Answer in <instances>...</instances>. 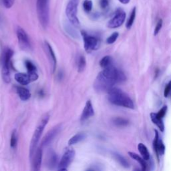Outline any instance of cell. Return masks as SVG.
<instances>
[{"mask_svg": "<svg viewBox=\"0 0 171 171\" xmlns=\"http://www.w3.org/2000/svg\"><path fill=\"white\" fill-rule=\"evenodd\" d=\"M127 80L124 73L113 64L104 68L96 78L94 82V88L98 93L108 92L117 83H121Z\"/></svg>", "mask_w": 171, "mask_h": 171, "instance_id": "cell-1", "label": "cell"}, {"mask_svg": "<svg viewBox=\"0 0 171 171\" xmlns=\"http://www.w3.org/2000/svg\"><path fill=\"white\" fill-rule=\"evenodd\" d=\"M107 93L108 99L110 103L119 106L134 109V105L132 100L122 90L113 87Z\"/></svg>", "mask_w": 171, "mask_h": 171, "instance_id": "cell-2", "label": "cell"}, {"mask_svg": "<svg viewBox=\"0 0 171 171\" xmlns=\"http://www.w3.org/2000/svg\"><path fill=\"white\" fill-rule=\"evenodd\" d=\"M49 116L48 114H44L42 117L41 120H40V122H39L38 125L37 126L36 130H35L34 134L32 136V138L31 143H30V146H29V158L30 159L32 158L35 152H36V150L37 149V146L39 141L40 137H41L44 130L49 121Z\"/></svg>", "mask_w": 171, "mask_h": 171, "instance_id": "cell-3", "label": "cell"}, {"mask_svg": "<svg viewBox=\"0 0 171 171\" xmlns=\"http://www.w3.org/2000/svg\"><path fill=\"white\" fill-rule=\"evenodd\" d=\"M36 10L40 24L46 29L49 22V0H37Z\"/></svg>", "mask_w": 171, "mask_h": 171, "instance_id": "cell-4", "label": "cell"}, {"mask_svg": "<svg viewBox=\"0 0 171 171\" xmlns=\"http://www.w3.org/2000/svg\"><path fill=\"white\" fill-rule=\"evenodd\" d=\"M79 0H70L66 8V16L70 23L76 28L80 26V23L77 17V10Z\"/></svg>", "mask_w": 171, "mask_h": 171, "instance_id": "cell-5", "label": "cell"}, {"mask_svg": "<svg viewBox=\"0 0 171 171\" xmlns=\"http://www.w3.org/2000/svg\"><path fill=\"white\" fill-rule=\"evenodd\" d=\"M82 36L84 42V49L88 53L97 49L99 47V40L94 36H90L85 31H81Z\"/></svg>", "mask_w": 171, "mask_h": 171, "instance_id": "cell-6", "label": "cell"}, {"mask_svg": "<svg viewBox=\"0 0 171 171\" xmlns=\"http://www.w3.org/2000/svg\"><path fill=\"white\" fill-rule=\"evenodd\" d=\"M75 151L72 148H68L66 150L62 159L58 164V170H67L68 166L72 163L75 157Z\"/></svg>", "mask_w": 171, "mask_h": 171, "instance_id": "cell-7", "label": "cell"}, {"mask_svg": "<svg viewBox=\"0 0 171 171\" xmlns=\"http://www.w3.org/2000/svg\"><path fill=\"white\" fill-rule=\"evenodd\" d=\"M17 37L18 39V43L19 47L22 49L27 50L31 48V44L29 39V37L25 30L22 28H18L17 29Z\"/></svg>", "mask_w": 171, "mask_h": 171, "instance_id": "cell-8", "label": "cell"}, {"mask_svg": "<svg viewBox=\"0 0 171 171\" xmlns=\"http://www.w3.org/2000/svg\"><path fill=\"white\" fill-rule=\"evenodd\" d=\"M126 16H127V15H126V13L124 11L121 9L118 10L114 15V16L108 22V27L111 29L120 27L124 22Z\"/></svg>", "mask_w": 171, "mask_h": 171, "instance_id": "cell-9", "label": "cell"}, {"mask_svg": "<svg viewBox=\"0 0 171 171\" xmlns=\"http://www.w3.org/2000/svg\"><path fill=\"white\" fill-rule=\"evenodd\" d=\"M62 130V124H58L57 126H56V127H54L52 130H49L42 140L41 147H47L48 145H49L50 143H51L52 142V140L58 134V133L60 132V130Z\"/></svg>", "mask_w": 171, "mask_h": 171, "instance_id": "cell-10", "label": "cell"}, {"mask_svg": "<svg viewBox=\"0 0 171 171\" xmlns=\"http://www.w3.org/2000/svg\"><path fill=\"white\" fill-rule=\"evenodd\" d=\"M155 137L153 140V149L157 155V159L159 160V156H163L165 153V146L161 139L159 138V134L157 130H154Z\"/></svg>", "mask_w": 171, "mask_h": 171, "instance_id": "cell-11", "label": "cell"}, {"mask_svg": "<svg viewBox=\"0 0 171 171\" xmlns=\"http://www.w3.org/2000/svg\"><path fill=\"white\" fill-rule=\"evenodd\" d=\"M32 170L34 171H38L40 170L42 166V147L38 148L35 152L32 158Z\"/></svg>", "mask_w": 171, "mask_h": 171, "instance_id": "cell-12", "label": "cell"}, {"mask_svg": "<svg viewBox=\"0 0 171 171\" xmlns=\"http://www.w3.org/2000/svg\"><path fill=\"white\" fill-rule=\"evenodd\" d=\"M94 115V110L93 108V106L92 104L91 100H88L86 103L85 107L83 110L81 117H80V121L82 122L86 121L89 118L93 117Z\"/></svg>", "mask_w": 171, "mask_h": 171, "instance_id": "cell-13", "label": "cell"}, {"mask_svg": "<svg viewBox=\"0 0 171 171\" xmlns=\"http://www.w3.org/2000/svg\"><path fill=\"white\" fill-rule=\"evenodd\" d=\"M45 48H46L47 55L48 56V58L50 61V64L52 65V72L54 73L56 70V64H57V60L56 58V55L54 54V50L50 46L48 42H45Z\"/></svg>", "mask_w": 171, "mask_h": 171, "instance_id": "cell-14", "label": "cell"}, {"mask_svg": "<svg viewBox=\"0 0 171 171\" xmlns=\"http://www.w3.org/2000/svg\"><path fill=\"white\" fill-rule=\"evenodd\" d=\"M58 157L53 150H50L48 152L46 158V164L49 169H54L57 166Z\"/></svg>", "mask_w": 171, "mask_h": 171, "instance_id": "cell-15", "label": "cell"}, {"mask_svg": "<svg viewBox=\"0 0 171 171\" xmlns=\"http://www.w3.org/2000/svg\"><path fill=\"white\" fill-rule=\"evenodd\" d=\"M15 79L20 84L23 86H26L31 82V79L29 76V74L23 73H18L15 75Z\"/></svg>", "mask_w": 171, "mask_h": 171, "instance_id": "cell-16", "label": "cell"}, {"mask_svg": "<svg viewBox=\"0 0 171 171\" xmlns=\"http://www.w3.org/2000/svg\"><path fill=\"white\" fill-rule=\"evenodd\" d=\"M16 92L19 96V98L23 100V101H26V100H28L30 97H31V93L29 92V91L27 88L21 86L17 87Z\"/></svg>", "mask_w": 171, "mask_h": 171, "instance_id": "cell-17", "label": "cell"}, {"mask_svg": "<svg viewBox=\"0 0 171 171\" xmlns=\"http://www.w3.org/2000/svg\"><path fill=\"white\" fill-rule=\"evenodd\" d=\"M150 119H151L152 122L157 126V127L159 128V130L161 132H164V124L163 122V119L157 117V114H155L154 112L150 113Z\"/></svg>", "mask_w": 171, "mask_h": 171, "instance_id": "cell-18", "label": "cell"}, {"mask_svg": "<svg viewBox=\"0 0 171 171\" xmlns=\"http://www.w3.org/2000/svg\"><path fill=\"white\" fill-rule=\"evenodd\" d=\"M128 154L132 159L135 160L136 161L138 162L140 164V166H141V168H142V170H147V163H146V160L142 157H140L138 154H136L134 153H132V152H128Z\"/></svg>", "mask_w": 171, "mask_h": 171, "instance_id": "cell-19", "label": "cell"}, {"mask_svg": "<svg viewBox=\"0 0 171 171\" xmlns=\"http://www.w3.org/2000/svg\"><path fill=\"white\" fill-rule=\"evenodd\" d=\"M112 156H113L114 158L117 160V161L120 165L122 166L123 167H124L126 168H128L130 167V164H129L128 162L127 161V159H126L124 157H122L121 154H120L117 153H113Z\"/></svg>", "mask_w": 171, "mask_h": 171, "instance_id": "cell-20", "label": "cell"}, {"mask_svg": "<svg viewBox=\"0 0 171 171\" xmlns=\"http://www.w3.org/2000/svg\"><path fill=\"white\" fill-rule=\"evenodd\" d=\"M138 151L140 152V154H141L142 157L146 160V161L149 160L150 157V153L148 152V150L147 147H146V146L143 143H139L138 144Z\"/></svg>", "mask_w": 171, "mask_h": 171, "instance_id": "cell-21", "label": "cell"}, {"mask_svg": "<svg viewBox=\"0 0 171 171\" xmlns=\"http://www.w3.org/2000/svg\"><path fill=\"white\" fill-rule=\"evenodd\" d=\"M13 55V52L12 49L10 48H8L3 53V58H2V64H6L9 66L10 65V61H11V59Z\"/></svg>", "mask_w": 171, "mask_h": 171, "instance_id": "cell-22", "label": "cell"}, {"mask_svg": "<svg viewBox=\"0 0 171 171\" xmlns=\"http://www.w3.org/2000/svg\"><path fill=\"white\" fill-rule=\"evenodd\" d=\"M2 74L3 81L6 83H9L10 81H11V77H10L9 67L8 65L2 64Z\"/></svg>", "mask_w": 171, "mask_h": 171, "instance_id": "cell-23", "label": "cell"}, {"mask_svg": "<svg viewBox=\"0 0 171 171\" xmlns=\"http://www.w3.org/2000/svg\"><path fill=\"white\" fill-rule=\"evenodd\" d=\"M86 138V135L85 134L83 133H79L76 135H74V137H72L68 141V144L69 145H73L75 144H77L80 142L82 141L83 140H84Z\"/></svg>", "mask_w": 171, "mask_h": 171, "instance_id": "cell-24", "label": "cell"}, {"mask_svg": "<svg viewBox=\"0 0 171 171\" xmlns=\"http://www.w3.org/2000/svg\"><path fill=\"white\" fill-rule=\"evenodd\" d=\"M86 66V58L83 55H80L78 60V71L81 73L84 71V70Z\"/></svg>", "mask_w": 171, "mask_h": 171, "instance_id": "cell-25", "label": "cell"}, {"mask_svg": "<svg viewBox=\"0 0 171 171\" xmlns=\"http://www.w3.org/2000/svg\"><path fill=\"white\" fill-rule=\"evenodd\" d=\"M112 122L115 126L119 127H126V126H128L129 124V121L127 119L121 117H117L114 118Z\"/></svg>", "mask_w": 171, "mask_h": 171, "instance_id": "cell-26", "label": "cell"}, {"mask_svg": "<svg viewBox=\"0 0 171 171\" xmlns=\"http://www.w3.org/2000/svg\"><path fill=\"white\" fill-rule=\"evenodd\" d=\"M112 64V58L110 56H106L103 57L100 61V66L103 69L107 68Z\"/></svg>", "mask_w": 171, "mask_h": 171, "instance_id": "cell-27", "label": "cell"}, {"mask_svg": "<svg viewBox=\"0 0 171 171\" xmlns=\"http://www.w3.org/2000/svg\"><path fill=\"white\" fill-rule=\"evenodd\" d=\"M136 12H137V9H136V8H134L132 10L131 13H130V15L129 18L128 19L127 24H126V27H127V29L131 28V27L132 26L135 18H136Z\"/></svg>", "mask_w": 171, "mask_h": 171, "instance_id": "cell-28", "label": "cell"}, {"mask_svg": "<svg viewBox=\"0 0 171 171\" xmlns=\"http://www.w3.org/2000/svg\"><path fill=\"white\" fill-rule=\"evenodd\" d=\"M18 143V137H17V132L16 130H14L12 133L11 140H10V146L12 148H15L17 146Z\"/></svg>", "mask_w": 171, "mask_h": 171, "instance_id": "cell-29", "label": "cell"}, {"mask_svg": "<svg viewBox=\"0 0 171 171\" xmlns=\"http://www.w3.org/2000/svg\"><path fill=\"white\" fill-rule=\"evenodd\" d=\"M92 6L93 4L91 0H84L83 3V8L86 12L89 13L91 12V10L92 9Z\"/></svg>", "mask_w": 171, "mask_h": 171, "instance_id": "cell-30", "label": "cell"}, {"mask_svg": "<svg viewBox=\"0 0 171 171\" xmlns=\"http://www.w3.org/2000/svg\"><path fill=\"white\" fill-rule=\"evenodd\" d=\"M25 64H26V67L28 70V73L36 72V67L35 66V65L32 62H30L29 60H26Z\"/></svg>", "mask_w": 171, "mask_h": 171, "instance_id": "cell-31", "label": "cell"}, {"mask_svg": "<svg viewBox=\"0 0 171 171\" xmlns=\"http://www.w3.org/2000/svg\"><path fill=\"white\" fill-rule=\"evenodd\" d=\"M119 34L118 32H114L111 36H110L107 39H106V42L108 44H112L114 43L116 41H117V38H118Z\"/></svg>", "mask_w": 171, "mask_h": 171, "instance_id": "cell-32", "label": "cell"}, {"mask_svg": "<svg viewBox=\"0 0 171 171\" xmlns=\"http://www.w3.org/2000/svg\"><path fill=\"white\" fill-rule=\"evenodd\" d=\"M167 109H168L167 106V105H164V106L159 110V111L158 112V113H157V117L158 118H160L163 119L164 117V116L166 115V114H167Z\"/></svg>", "mask_w": 171, "mask_h": 171, "instance_id": "cell-33", "label": "cell"}, {"mask_svg": "<svg viewBox=\"0 0 171 171\" xmlns=\"http://www.w3.org/2000/svg\"><path fill=\"white\" fill-rule=\"evenodd\" d=\"M162 27H163V19H159L157 23V26H156L155 29H154V36H157V35L159 33L160 30L161 29Z\"/></svg>", "mask_w": 171, "mask_h": 171, "instance_id": "cell-34", "label": "cell"}, {"mask_svg": "<svg viewBox=\"0 0 171 171\" xmlns=\"http://www.w3.org/2000/svg\"><path fill=\"white\" fill-rule=\"evenodd\" d=\"M170 91H171V80L167 84V86H166V87L164 88V96L165 98H167L170 93Z\"/></svg>", "mask_w": 171, "mask_h": 171, "instance_id": "cell-35", "label": "cell"}, {"mask_svg": "<svg viewBox=\"0 0 171 171\" xmlns=\"http://www.w3.org/2000/svg\"><path fill=\"white\" fill-rule=\"evenodd\" d=\"M100 6L102 9H106L109 6V0H100Z\"/></svg>", "mask_w": 171, "mask_h": 171, "instance_id": "cell-36", "label": "cell"}, {"mask_svg": "<svg viewBox=\"0 0 171 171\" xmlns=\"http://www.w3.org/2000/svg\"><path fill=\"white\" fill-rule=\"evenodd\" d=\"M4 6L6 8H11L14 3V0H3Z\"/></svg>", "mask_w": 171, "mask_h": 171, "instance_id": "cell-37", "label": "cell"}, {"mask_svg": "<svg viewBox=\"0 0 171 171\" xmlns=\"http://www.w3.org/2000/svg\"><path fill=\"white\" fill-rule=\"evenodd\" d=\"M118 1L123 4H127L130 2V0H118Z\"/></svg>", "mask_w": 171, "mask_h": 171, "instance_id": "cell-38", "label": "cell"}, {"mask_svg": "<svg viewBox=\"0 0 171 171\" xmlns=\"http://www.w3.org/2000/svg\"><path fill=\"white\" fill-rule=\"evenodd\" d=\"M170 96H171V91H170Z\"/></svg>", "mask_w": 171, "mask_h": 171, "instance_id": "cell-39", "label": "cell"}]
</instances>
